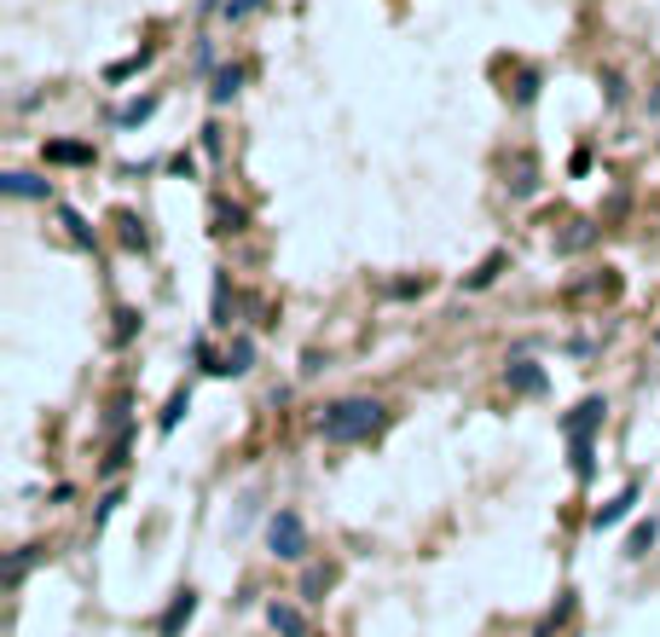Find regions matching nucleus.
<instances>
[{
    "label": "nucleus",
    "instance_id": "1",
    "mask_svg": "<svg viewBox=\"0 0 660 637\" xmlns=\"http://www.w3.org/2000/svg\"><path fill=\"white\" fill-rule=\"evenodd\" d=\"M383 429H388V406L371 400V395H348V400H337V406H325V412H319V435L330 446H354V441L383 435Z\"/></svg>",
    "mask_w": 660,
    "mask_h": 637
},
{
    "label": "nucleus",
    "instance_id": "2",
    "mask_svg": "<svg viewBox=\"0 0 660 637\" xmlns=\"http://www.w3.org/2000/svg\"><path fill=\"white\" fill-rule=\"evenodd\" d=\"M266 550H273L278 562L307 557V522L296 516V510H273V522H266Z\"/></svg>",
    "mask_w": 660,
    "mask_h": 637
},
{
    "label": "nucleus",
    "instance_id": "3",
    "mask_svg": "<svg viewBox=\"0 0 660 637\" xmlns=\"http://www.w3.org/2000/svg\"><path fill=\"white\" fill-rule=\"evenodd\" d=\"M504 186H510V197H533V192H539V157H533V151H515V157L504 162Z\"/></svg>",
    "mask_w": 660,
    "mask_h": 637
},
{
    "label": "nucleus",
    "instance_id": "4",
    "mask_svg": "<svg viewBox=\"0 0 660 637\" xmlns=\"http://www.w3.org/2000/svg\"><path fill=\"white\" fill-rule=\"evenodd\" d=\"M192 614H197V591L185 585V591H174V598H169V608H162V621H157V637H180Z\"/></svg>",
    "mask_w": 660,
    "mask_h": 637
},
{
    "label": "nucleus",
    "instance_id": "5",
    "mask_svg": "<svg viewBox=\"0 0 660 637\" xmlns=\"http://www.w3.org/2000/svg\"><path fill=\"white\" fill-rule=\"evenodd\" d=\"M603 412H608V406L596 400V395H591V400H580V406H573V412L562 418V435H568V441H591V429L603 423Z\"/></svg>",
    "mask_w": 660,
    "mask_h": 637
},
{
    "label": "nucleus",
    "instance_id": "6",
    "mask_svg": "<svg viewBox=\"0 0 660 637\" xmlns=\"http://www.w3.org/2000/svg\"><path fill=\"white\" fill-rule=\"evenodd\" d=\"M504 383H510V395H545V372L533 360H510L504 365Z\"/></svg>",
    "mask_w": 660,
    "mask_h": 637
},
{
    "label": "nucleus",
    "instance_id": "7",
    "mask_svg": "<svg viewBox=\"0 0 660 637\" xmlns=\"http://www.w3.org/2000/svg\"><path fill=\"white\" fill-rule=\"evenodd\" d=\"M250 365H255V342L250 337H232V342H226V354H220V372L215 377H243Z\"/></svg>",
    "mask_w": 660,
    "mask_h": 637
},
{
    "label": "nucleus",
    "instance_id": "8",
    "mask_svg": "<svg viewBox=\"0 0 660 637\" xmlns=\"http://www.w3.org/2000/svg\"><path fill=\"white\" fill-rule=\"evenodd\" d=\"M266 626L278 637H307V614L296 603H266Z\"/></svg>",
    "mask_w": 660,
    "mask_h": 637
},
{
    "label": "nucleus",
    "instance_id": "9",
    "mask_svg": "<svg viewBox=\"0 0 660 637\" xmlns=\"http://www.w3.org/2000/svg\"><path fill=\"white\" fill-rule=\"evenodd\" d=\"M596 232H603V226H596V220H573L568 232L556 238V255H585L591 243H596Z\"/></svg>",
    "mask_w": 660,
    "mask_h": 637
},
{
    "label": "nucleus",
    "instance_id": "10",
    "mask_svg": "<svg viewBox=\"0 0 660 637\" xmlns=\"http://www.w3.org/2000/svg\"><path fill=\"white\" fill-rule=\"evenodd\" d=\"M238 88H243V65H220L215 81H209V105H232Z\"/></svg>",
    "mask_w": 660,
    "mask_h": 637
},
{
    "label": "nucleus",
    "instance_id": "11",
    "mask_svg": "<svg viewBox=\"0 0 660 637\" xmlns=\"http://www.w3.org/2000/svg\"><path fill=\"white\" fill-rule=\"evenodd\" d=\"M631 504H637V487H626V492H621V499H614V504H603V510H596V516H591V527H596V533L621 527V522L631 516Z\"/></svg>",
    "mask_w": 660,
    "mask_h": 637
},
{
    "label": "nucleus",
    "instance_id": "12",
    "mask_svg": "<svg viewBox=\"0 0 660 637\" xmlns=\"http://www.w3.org/2000/svg\"><path fill=\"white\" fill-rule=\"evenodd\" d=\"M504 261H510L504 250H492V255H487V261L476 266V273L464 278V291H492V284H499V273H504Z\"/></svg>",
    "mask_w": 660,
    "mask_h": 637
},
{
    "label": "nucleus",
    "instance_id": "13",
    "mask_svg": "<svg viewBox=\"0 0 660 637\" xmlns=\"http://www.w3.org/2000/svg\"><path fill=\"white\" fill-rule=\"evenodd\" d=\"M0 192L7 197H47V180H35V174H0Z\"/></svg>",
    "mask_w": 660,
    "mask_h": 637
},
{
    "label": "nucleus",
    "instance_id": "14",
    "mask_svg": "<svg viewBox=\"0 0 660 637\" xmlns=\"http://www.w3.org/2000/svg\"><path fill=\"white\" fill-rule=\"evenodd\" d=\"M185 412H192V388H174V395H169V412L157 418V429H162V435H174Z\"/></svg>",
    "mask_w": 660,
    "mask_h": 637
},
{
    "label": "nucleus",
    "instance_id": "15",
    "mask_svg": "<svg viewBox=\"0 0 660 637\" xmlns=\"http://www.w3.org/2000/svg\"><path fill=\"white\" fill-rule=\"evenodd\" d=\"M146 116H157V93H146V99H128V105L116 111V128H139Z\"/></svg>",
    "mask_w": 660,
    "mask_h": 637
},
{
    "label": "nucleus",
    "instance_id": "16",
    "mask_svg": "<svg viewBox=\"0 0 660 637\" xmlns=\"http://www.w3.org/2000/svg\"><path fill=\"white\" fill-rule=\"evenodd\" d=\"M47 162H93V146H81V139H53Z\"/></svg>",
    "mask_w": 660,
    "mask_h": 637
},
{
    "label": "nucleus",
    "instance_id": "17",
    "mask_svg": "<svg viewBox=\"0 0 660 637\" xmlns=\"http://www.w3.org/2000/svg\"><path fill=\"white\" fill-rule=\"evenodd\" d=\"M215 232H243V209H238V203L215 197Z\"/></svg>",
    "mask_w": 660,
    "mask_h": 637
},
{
    "label": "nucleus",
    "instance_id": "18",
    "mask_svg": "<svg viewBox=\"0 0 660 637\" xmlns=\"http://www.w3.org/2000/svg\"><path fill=\"white\" fill-rule=\"evenodd\" d=\"M122 464H128V429L111 441V452H105V464H99V476H122Z\"/></svg>",
    "mask_w": 660,
    "mask_h": 637
},
{
    "label": "nucleus",
    "instance_id": "19",
    "mask_svg": "<svg viewBox=\"0 0 660 637\" xmlns=\"http://www.w3.org/2000/svg\"><path fill=\"white\" fill-rule=\"evenodd\" d=\"M30 562H35V550H12V557H7V591H18V585H24Z\"/></svg>",
    "mask_w": 660,
    "mask_h": 637
},
{
    "label": "nucleus",
    "instance_id": "20",
    "mask_svg": "<svg viewBox=\"0 0 660 637\" xmlns=\"http://www.w3.org/2000/svg\"><path fill=\"white\" fill-rule=\"evenodd\" d=\"M261 7H266V0H226L220 18H226V24H243V18H255Z\"/></svg>",
    "mask_w": 660,
    "mask_h": 637
},
{
    "label": "nucleus",
    "instance_id": "21",
    "mask_svg": "<svg viewBox=\"0 0 660 637\" xmlns=\"http://www.w3.org/2000/svg\"><path fill=\"white\" fill-rule=\"evenodd\" d=\"M649 545H655V522H637V527H631V539H626V557H644Z\"/></svg>",
    "mask_w": 660,
    "mask_h": 637
},
{
    "label": "nucleus",
    "instance_id": "22",
    "mask_svg": "<svg viewBox=\"0 0 660 637\" xmlns=\"http://www.w3.org/2000/svg\"><path fill=\"white\" fill-rule=\"evenodd\" d=\"M539 99V70H522L515 76V105H533Z\"/></svg>",
    "mask_w": 660,
    "mask_h": 637
},
{
    "label": "nucleus",
    "instance_id": "23",
    "mask_svg": "<svg viewBox=\"0 0 660 637\" xmlns=\"http://www.w3.org/2000/svg\"><path fill=\"white\" fill-rule=\"evenodd\" d=\"M573 446V476L580 481H591V469H596V458H591V441H568Z\"/></svg>",
    "mask_w": 660,
    "mask_h": 637
},
{
    "label": "nucleus",
    "instance_id": "24",
    "mask_svg": "<svg viewBox=\"0 0 660 637\" xmlns=\"http://www.w3.org/2000/svg\"><path fill=\"white\" fill-rule=\"evenodd\" d=\"M330 580H337V568H307L301 591H307V598H319V591H330Z\"/></svg>",
    "mask_w": 660,
    "mask_h": 637
},
{
    "label": "nucleus",
    "instance_id": "25",
    "mask_svg": "<svg viewBox=\"0 0 660 637\" xmlns=\"http://www.w3.org/2000/svg\"><path fill=\"white\" fill-rule=\"evenodd\" d=\"M139 65H151V47H139L134 58H122V65H111V81H128V76L139 70Z\"/></svg>",
    "mask_w": 660,
    "mask_h": 637
},
{
    "label": "nucleus",
    "instance_id": "26",
    "mask_svg": "<svg viewBox=\"0 0 660 637\" xmlns=\"http://www.w3.org/2000/svg\"><path fill=\"white\" fill-rule=\"evenodd\" d=\"M139 331V314H134V307H122V314H116V331H111V342H128Z\"/></svg>",
    "mask_w": 660,
    "mask_h": 637
},
{
    "label": "nucleus",
    "instance_id": "27",
    "mask_svg": "<svg viewBox=\"0 0 660 637\" xmlns=\"http://www.w3.org/2000/svg\"><path fill=\"white\" fill-rule=\"evenodd\" d=\"M215 319L232 325V291H226V278H215Z\"/></svg>",
    "mask_w": 660,
    "mask_h": 637
},
{
    "label": "nucleus",
    "instance_id": "28",
    "mask_svg": "<svg viewBox=\"0 0 660 637\" xmlns=\"http://www.w3.org/2000/svg\"><path fill=\"white\" fill-rule=\"evenodd\" d=\"M65 226H70V238L81 243V250H93V232H88V220H81L76 209H65Z\"/></svg>",
    "mask_w": 660,
    "mask_h": 637
},
{
    "label": "nucleus",
    "instance_id": "29",
    "mask_svg": "<svg viewBox=\"0 0 660 637\" xmlns=\"http://www.w3.org/2000/svg\"><path fill=\"white\" fill-rule=\"evenodd\" d=\"M122 243H128V250H146V243H151L146 232H139V220H134V215H122Z\"/></svg>",
    "mask_w": 660,
    "mask_h": 637
},
{
    "label": "nucleus",
    "instance_id": "30",
    "mask_svg": "<svg viewBox=\"0 0 660 637\" xmlns=\"http://www.w3.org/2000/svg\"><path fill=\"white\" fill-rule=\"evenodd\" d=\"M116 504H122V492H105V499H99V510H93V527H105Z\"/></svg>",
    "mask_w": 660,
    "mask_h": 637
},
{
    "label": "nucleus",
    "instance_id": "31",
    "mask_svg": "<svg viewBox=\"0 0 660 637\" xmlns=\"http://www.w3.org/2000/svg\"><path fill=\"white\" fill-rule=\"evenodd\" d=\"M423 291H429V278H400L395 284V296H423Z\"/></svg>",
    "mask_w": 660,
    "mask_h": 637
},
{
    "label": "nucleus",
    "instance_id": "32",
    "mask_svg": "<svg viewBox=\"0 0 660 637\" xmlns=\"http://www.w3.org/2000/svg\"><path fill=\"white\" fill-rule=\"evenodd\" d=\"M649 111H655V116H660V88H655V93H649Z\"/></svg>",
    "mask_w": 660,
    "mask_h": 637
},
{
    "label": "nucleus",
    "instance_id": "33",
    "mask_svg": "<svg viewBox=\"0 0 660 637\" xmlns=\"http://www.w3.org/2000/svg\"><path fill=\"white\" fill-rule=\"evenodd\" d=\"M203 7H215V0H203Z\"/></svg>",
    "mask_w": 660,
    "mask_h": 637
},
{
    "label": "nucleus",
    "instance_id": "34",
    "mask_svg": "<svg viewBox=\"0 0 660 637\" xmlns=\"http://www.w3.org/2000/svg\"><path fill=\"white\" fill-rule=\"evenodd\" d=\"M655 342H660V337H655Z\"/></svg>",
    "mask_w": 660,
    "mask_h": 637
}]
</instances>
